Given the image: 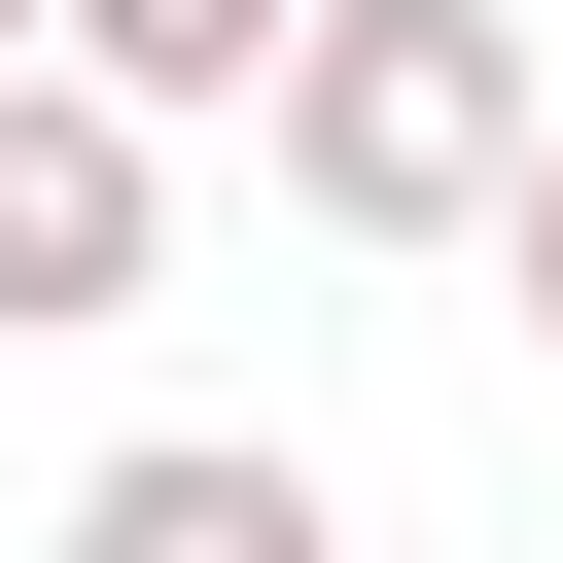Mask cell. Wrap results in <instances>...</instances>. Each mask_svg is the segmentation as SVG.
Listing matches in <instances>:
<instances>
[{"instance_id": "7a4b0ae2", "label": "cell", "mask_w": 563, "mask_h": 563, "mask_svg": "<svg viewBox=\"0 0 563 563\" xmlns=\"http://www.w3.org/2000/svg\"><path fill=\"white\" fill-rule=\"evenodd\" d=\"M141 282H176V106L35 35V70H0V352H70V317H141Z\"/></svg>"}, {"instance_id": "3957f363", "label": "cell", "mask_w": 563, "mask_h": 563, "mask_svg": "<svg viewBox=\"0 0 563 563\" xmlns=\"http://www.w3.org/2000/svg\"><path fill=\"white\" fill-rule=\"evenodd\" d=\"M35 563H352V528H317V457H282V422H141V457H70V528H35Z\"/></svg>"}, {"instance_id": "6da1fadb", "label": "cell", "mask_w": 563, "mask_h": 563, "mask_svg": "<svg viewBox=\"0 0 563 563\" xmlns=\"http://www.w3.org/2000/svg\"><path fill=\"white\" fill-rule=\"evenodd\" d=\"M563 141V0H317L282 35V211L317 246H493Z\"/></svg>"}, {"instance_id": "277c9868", "label": "cell", "mask_w": 563, "mask_h": 563, "mask_svg": "<svg viewBox=\"0 0 563 563\" xmlns=\"http://www.w3.org/2000/svg\"><path fill=\"white\" fill-rule=\"evenodd\" d=\"M282 35H317V0H70V70H141L176 141H211V106H282Z\"/></svg>"}, {"instance_id": "5b68a950", "label": "cell", "mask_w": 563, "mask_h": 563, "mask_svg": "<svg viewBox=\"0 0 563 563\" xmlns=\"http://www.w3.org/2000/svg\"><path fill=\"white\" fill-rule=\"evenodd\" d=\"M493 282H528V352H563V141H528V211H493Z\"/></svg>"}]
</instances>
